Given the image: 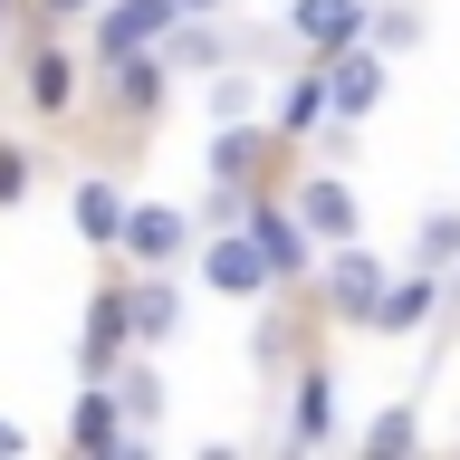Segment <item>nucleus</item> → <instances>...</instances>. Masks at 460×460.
Masks as SVG:
<instances>
[{
  "instance_id": "nucleus-1",
  "label": "nucleus",
  "mask_w": 460,
  "mask_h": 460,
  "mask_svg": "<svg viewBox=\"0 0 460 460\" xmlns=\"http://www.w3.org/2000/svg\"><path fill=\"white\" fill-rule=\"evenodd\" d=\"M115 240H125V259H144V269H172V259L192 250V211H172V201H135Z\"/></svg>"
},
{
  "instance_id": "nucleus-2",
  "label": "nucleus",
  "mask_w": 460,
  "mask_h": 460,
  "mask_svg": "<svg viewBox=\"0 0 460 460\" xmlns=\"http://www.w3.org/2000/svg\"><path fill=\"white\" fill-rule=\"evenodd\" d=\"M431 307H441V279H431V269H412V279H384V288H374L365 326H374V336H422Z\"/></svg>"
},
{
  "instance_id": "nucleus-3",
  "label": "nucleus",
  "mask_w": 460,
  "mask_h": 460,
  "mask_svg": "<svg viewBox=\"0 0 460 460\" xmlns=\"http://www.w3.org/2000/svg\"><path fill=\"white\" fill-rule=\"evenodd\" d=\"M374 106H384V58L374 49H336L326 58V115L355 125V115H374Z\"/></svg>"
},
{
  "instance_id": "nucleus-4",
  "label": "nucleus",
  "mask_w": 460,
  "mask_h": 460,
  "mask_svg": "<svg viewBox=\"0 0 460 460\" xmlns=\"http://www.w3.org/2000/svg\"><path fill=\"white\" fill-rule=\"evenodd\" d=\"M201 279L221 288V297H259V288H269V259H259L250 230H211V250H201Z\"/></svg>"
},
{
  "instance_id": "nucleus-5",
  "label": "nucleus",
  "mask_w": 460,
  "mask_h": 460,
  "mask_svg": "<svg viewBox=\"0 0 460 460\" xmlns=\"http://www.w3.org/2000/svg\"><path fill=\"white\" fill-rule=\"evenodd\" d=\"M326 307L336 316H355V326H365V307H374V288H384V259L374 250H355V240H336V259H326Z\"/></svg>"
},
{
  "instance_id": "nucleus-6",
  "label": "nucleus",
  "mask_w": 460,
  "mask_h": 460,
  "mask_svg": "<svg viewBox=\"0 0 460 460\" xmlns=\"http://www.w3.org/2000/svg\"><path fill=\"white\" fill-rule=\"evenodd\" d=\"M288 29H297L316 58H336V49H355V39H365V0H297V10H288Z\"/></svg>"
},
{
  "instance_id": "nucleus-7",
  "label": "nucleus",
  "mask_w": 460,
  "mask_h": 460,
  "mask_svg": "<svg viewBox=\"0 0 460 460\" xmlns=\"http://www.w3.org/2000/svg\"><path fill=\"white\" fill-rule=\"evenodd\" d=\"M172 20H182L172 0H115L106 20H96V49H106V58H125V49H144V39H164Z\"/></svg>"
},
{
  "instance_id": "nucleus-8",
  "label": "nucleus",
  "mask_w": 460,
  "mask_h": 460,
  "mask_svg": "<svg viewBox=\"0 0 460 460\" xmlns=\"http://www.w3.org/2000/svg\"><path fill=\"white\" fill-rule=\"evenodd\" d=\"M172 326H182V288H172L164 269H154V279H144V288H125V336H144V345H164Z\"/></svg>"
},
{
  "instance_id": "nucleus-9",
  "label": "nucleus",
  "mask_w": 460,
  "mask_h": 460,
  "mask_svg": "<svg viewBox=\"0 0 460 460\" xmlns=\"http://www.w3.org/2000/svg\"><path fill=\"white\" fill-rule=\"evenodd\" d=\"M250 240H259V259H269V279H297V269H307V221H297V211H250Z\"/></svg>"
},
{
  "instance_id": "nucleus-10",
  "label": "nucleus",
  "mask_w": 460,
  "mask_h": 460,
  "mask_svg": "<svg viewBox=\"0 0 460 460\" xmlns=\"http://www.w3.org/2000/svg\"><path fill=\"white\" fill-rule=\"evenodd\" d=\"M297 221H307L316 240H326V250H336V240H355V192H345L336 172H316L307 192H297Z\"/></svg>"
},
{
  "instance_id": "nucleus-11",
  "label": "nucleus",
  "mask_w": 460,
  "mask_h": 460,
  "mask_svg": "<svg viewBox=\"0 0 460 460\" xmlns=\"http://www.w3.org/2000/svg\"><path fill=\"white\" fill-rule=\"evenodd\" d=\"M288 431H297V441H326V431H336V374H326V365H316V374H297Z\"/></svg>"
},
{
  "instance_id": "nucleus-12",
  "label": "nucleus",
  "mask_w": 460,
  "mask_h": 460,
  "mask_svg": "<svg viewBox=\"0 0 460 460\" xmlns=\"http://www.w3.org/2000/svg\"><path fill=\"white\" fill-rule=\"evenodd\" d=\"M164 77H172L164 58L125 49V58H115V106H125V115H154V106H164Z\"/></svg>"
},
{
  "instance_id": "nucleus-13",
  "label": "nucleus",
  "mask_w": 460,
  "mask_h": 460,
  "mask_svg": "<svg viewBox=\"0 0 460 460\" xmlns=\"http://www.w3.org/2000/svg\"><path fill=\"white\" fill-rule=\"evenodd\" d=\"M77 230L86 240H115V230H125V192H115V182H77Z\"/></svg>"
},
{
  "instance_id": "nucleus-14",
  "label": "nucleus",
  "mask_w": 460,
  "mask_h": 460,
  "mask_svg": "<svg viewBox=\"0 0 460 460\" xmlns=\"http://www.w3.org/2000/svg\"><path fill=\"white\" fill-rule=\"evenodd\" d=\"M77 441H86V451H115V441H135V431H125V412H115L96 384H86V402H77Z\"/></svg>"
},
{
  "instance_id": "nucleus-15",
  "label": "nucleus",
  "mask_w": 460,
  "mask_h": 460,
  "mask_svg": "<svg viewBox=\"0 0 460 460\" xmlns=\"http://www.w3.org/2000/svg\"><path fill=\"white\" fill-rule=\"evenodd\" d=\"M250 164H259V135H250V115H240V125H221V135H211V172H221V182H240Z\"/></svg>"
},
{
  "instance_id": "nucleus-16",
  "label": "nucleus",
  "mask_w": 460,
  "mask_h": 460,
  "mask_svg": "<svg viewBox=\"0 0 460 460\" xmlns=\"http://www.w3.org/2000/svg\"><path fill=\"white\" fill-rule=\"evenodd\" d=\"M412 250H422V269H460V211H431L412 230Z\"/></svg>"
},
{
  "instance_id": "nucleus-17",
  "label": "nucleus",
  "mask_w": 460,
  "mask_h": 460,
  "mask_svg": "<svg viewBox=\"0 0 460 460\" xmlns=\"http://www.w3.org/2000/svg\"><path fill=\"white\" fill-rule=\"evenodd\" d=\"M29 96H39V106H67V96H77V67H67V58H58V49H39V67H29Z\"/></svg>"
},
{
  "instance_id": "nucleus-18",
  "label": "nucleus",
  "mask_w": 460,
  "mask_h": 460,
  "mask_svg": "<svg viewBox=\"0 0 460 460\" xmlns=\"http://www.w3.org/2000/svg\"><path fill=\"white\" fill-rule=\"evenodd\" d=\"M115 345H125V288H115V297H96V316H86V355H96V365H106Z\"/></svg>"
},
{
  "instance_id": "nucleus-19",
  "label": "nucleus",
  "mask_w": 460,
  "mask_h": 460,
  "mask_svg": "<svg viewBox=\"0 0 460 460\" xmlns=\"http://www.w3.org/2000/svg\"><path fill=\"white\" fill-rule=\"evenodd\" d=\"M316 115H326V67H316V77H297V86H288V106H279V125H288V135H307Z\"/></svg>"
},
{
  "instance_id": "nucleus-20",
  "label": "nucleus",
  "mask_w": 460,
  "mask_h": 460,
  "mask_svg": "<svg viewBox=\"0 0 460 460\" xmlns=\"http://www.w3.org/2000/svg\"><path fill=\"white\" fill-rule=\"evenodd\" d=\"M365 451H412V412H402V402H394V412H384V422L365 431Z\"/></svg>"
},
{
  "instance_id": "nucleus-21",
  "label": "nucleus",
  "mask_w": 460,
  "mask_h": 460,
  "mask_svg": "<svg viewBox=\"0 0 460 460\" xmlns=\"http://www.w3.org/2000/svg\"><path fill=\"white\" fill-rule=\"evenodd\" d=\"M259 106V86L250 77H230V86H211V115H221V125H240V115Z\"/></svg>"
},
{
  "instance_id": "nucleus-22",
  "label": "nucleus",
  "mask_w": 460,
  "mask_h": 460,
  "mask_svg": "<svg viewBox=\"0 0 460 460\" xmlns=\"http://www.w3.org/2000/svg\"><path fill=\"white\" fill-rule=\"evenodd\" d=\"M29 192V154H20V144H0V201H20Z\"/></svg>"
},
{
  "instance_id": "nucleus-23",
  "label": "nucleus",
  "mask_w": 460,
  "mask_h": 460,
  "mask_svg": "<svg viewBox=\"0 0 460 460\" xmlns=\"http://www.w3.org/2000/svg\"><path fill=\"white\" fill-rule=\"evenodd\" d=\"M125 412H135V422L154 412V365H125Z\"/></svg>"
},
{
  "instance_id": "nucleus-24",
  "label": "nucleus",
  "mask_w": 460,
  "mask_h": 460,
  "mask_svg": "<svg viewBox=\"0 0 460 460\" xmlns=\"http://www.w3.org/2000/svg\"><path fill=\"white\" fill-rule=\"evenodd\" d=\"M172 10H182V20H211V10H221V0H172Z\"/></svg>"
},
{
  "instance_id": "nucleus-25",
  "label": "nucleus",
  "mask_w": 460,
  "mask_h": 460,
  "mask_svg": "<svg viewBox=\"0 0 460 460\" xmlns=\"http://www.w3.org/2000/svg\"><path fill=\"white\" fill-rule=\"evenodd\" d=\"M39 10H49V20H77V10H86V0H39Z\"/></svg>"
},
{
  "instance_id": "nucleus-26",
  "label": "nucleus",
  "mask_w": 460,
  "mask_h": 460,
  "mask_svg": "<svg viewBox=\"0 0 460 460\" xmlns=\"http://www.w3.org/2000/svg\"><path fill=\"white\" fill-rule=\"evenodd\" d=\"M0 451H10V460H20V451H29V441H20V422H0Z\"/></svg>"
},
{
  "instance_id": "nucleus-27",
  "label": "nucleus",
  "mask_w": 460,
  "mask_h": 460,
  "mask_svg": "<svg viewBox=\"0 0 460 460\" xmlns=\"http://www.w3.org/2000/svg\"><path fill=\"white\" fill-rule=\"evenodd\" d=\"M0 29H10V0H0Z\"/></svg>"
},
{
  "instance_id": "nucleus-28",
  "label": "nucleus",
  "mask_w": 460,
  "mask_h": 460,
  "mask_svg": "<svg viewBox=\"0 0 460 460\" xmlns=\"http://www.w3.org/2000/svg\"><path fill=\"white\" fill-rule=\"evenodd\" d=\"M451 297H460V279H451Z\"/></svg>"
}]
</instances>
